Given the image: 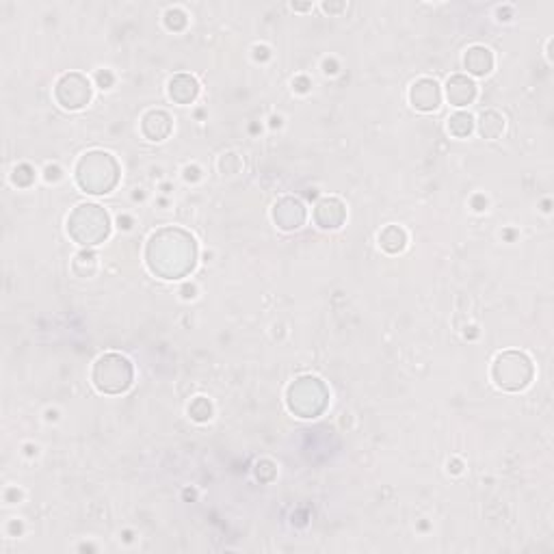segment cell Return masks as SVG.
<instances>
[{
  "mask_svg": "<svg viewBox=\"0 0 554 554\" xmlns=\"http://www.w3.org/2000/svg\"><path fill=\"white\" fill-rule=\"evenodd\" d=\"M379 240H381V247L385 251L396 254V251H401L405 247V232L399 230V228H388L379 236Z\"/></svg>",
  "mask_w": 554,
  "mask_h": 554,
  "instance_id": "cell-6",
  "label": "cell"
},
{
  "mask_svg": "<svg viewBox=\"0 0 554 554\" xmlns=\"http://www.w3.org/2000/svg\"><path fill=\"white\" fill-rule=\"evenodd\" d=\"M531 375H533V368L526 355L509 351V353H502L496 357L494 379L500 388L522 390L524 385H528V381H531Z\"/></svg>",
  "mask_w": 554,
  "mask_h": 554,
  "instance_id": "cell-1",
  "label": "cell"
},
{
  "mask_svg": "<svg viewBox=\"0 0 554 554\" xmlns=\"http://www.w3.org/2000/svg\"><path fill=\"white\" fill-rule=\"evenodd\" d=\"M466 67L472 71V74H478V76H483L490 71L492 67V55L490 50H485V48H472V50H468L466 55Z\"/></svg>",
  "mask_w": 554,
  "mask_h": 554,
  "instance_id": "cell-5",
  "label": "cell"
},
{
  "mask_svg": "<svg viewBox=\"0 0 554 554\" xmlns=\"http://www.w3.org/2000/svg\"><path fill=\"white\" fill-rule=\"evenodd\" d=\"M448 130L457 137H466L470 130H472V117L466 115V113H457L450 117V124H448Z\"/></svg>",
  "mask_w": 554,
  "mask_h": 554,
  "instance_id": "cell-8",
  "label": "cell"
},
{
  "mask_svg": "<svg viewBox=\"0 0 554 554\" xmlns=\"http://www.w3.org/2000/svg\"><path fill=\"white\" fill-rule=\"evenodd\" d=\"M502 117L494 111H487L483 113V117H480V134H483L485 139H496L500 132H502Z\"/></svg>",
  "mask_w": 554,
  "mask_h": 554,
  "instance_id": "cell-7",
  "label": "cell"
},
{
  "mask_svg": "<svg viewBox=\"0 0 554 554\" xmlns=\"http://www.w3.org/2000/svg\"><path fill=\"white\" fill-rule=\"evenodd\" d=\"M132 371L128 359L119 355H106L102 357L93 371V381L102 392H122L130 385Z\"/></svg>",
  "mask_w": 554,
  "mask_h": 554,
  "instance_id": "cell-2",
  "label": "cell"
},
{
  "mask_svg": "<svg viewBox=\"0 0 554 554\" xmlns=\"http://www.w3.org/2000/svg\"><path fill=\"white\" fill-rule=\"evenodd\" d=\"M474 98V83L464 78V76H455L448 81V100L455 102L457 106H464Z\"/></svg>",
  "mask_w": 554,
  "mask_h": 554,
  "instance_id": "cell-4",
  "label": "cell"
},
{
  "mask_svg": "<svg viewBox=\"0 0 554 554\" xmlns=\"http://www.w3.org/2000/svg\"><path fill=\"white\" fill-rule=\"evenodd\" d=\"M409 98H412V104L420 111H436L440 106V89H438V83L436 81H418L414 87H412V93H409Z\"/></svg>",
  "mask_w": 554,
  "mask_h": 554,
  "instance_id": "cell-3",
  "label": "cell"
}]
</instances>
